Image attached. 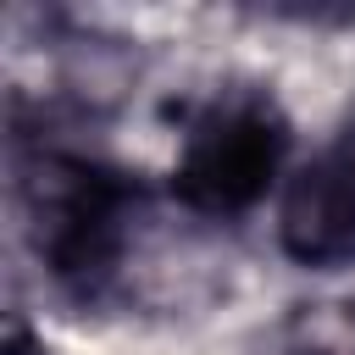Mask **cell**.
Listing matches in <instances>:
<instances>
[{"label": "cell", "mask_w": 355, "mask_h": 355, "mask_svg": "<svg viewBox=\"0 0 355 355\" xmlns=\"http://www.w3.org/2000/svg\"><path fill=\"white\" fill-rule=\"evenodd\" d=\"M283 155H288V122L272 105V94L233 89L194 116L172 166V189L200 216H239L272 189Z\"/></svg>", "instance_id": "6da1fadb"}, {"label": "cell", "mask_w": 355, "mask_h": 355, "mask_svg": "<svg viewBox=\"0 0 355 355\" xmlns=\"http://www.w3.org/2000/svg\"><path fill=\"white\" fill-rule=\"evenodd\" d=\"M133 183L122 172L89 161H50V183H39V255L55 283L78 300H94L128 250Z\"/></svg>", "instance_id": "7a4b0ae2"}, {"label": "cell", "mask_w": 355, "mask_h": 355, "mask_svg": "<svg viewBox=\"0 0 355 355\" xmlns=\"http://www.w3.org/2000/svg\"><path fill=\"white\" fill-rule=\"evenodd\" d=\"M277 244L311 272L355 266V144H333L288 178Z\"/></svg>", "instance_id": "3957f363"}, {"label": "cell", "mask_w": 355, "mask_h": 355, "mask_svg": "<svg viewBox=\"0 0 355 355\" xmlns=\"http://www.w3.org/2000/svg\"><path fill=\"white\" fill-rule=\"evenodd\" d=\"M6 355H39V344H33V333H28V322H22V316H11V322H6Z\"/></svg>", "instance_id": "277c9868"}]
</instances>
